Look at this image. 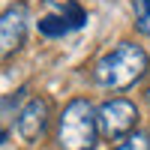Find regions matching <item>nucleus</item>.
Instances as JSON below:
<instances>
[{
  "label": "nucleus",
  "mask_w": 150,
  "mask_h": 150,
  "mask_svg": "<svg viewBox=\"0 0 150 150\" xmlns=\"http://www.w3.org/2000/svg\"><path fill=\"white\" fill-rule=\"evenodd\" d=\"M48 114H51L48 102H45L42 96H33L30 102L15 114V129H18V135H21L27 144L39 141L42 135H45V129H48Z\"/></svg>",
  "instance_id": "5"
},
{
  "label": "nucleus",
  "mask_w": 150,
  "mask_h": 150,
  "mask_svg": "<svg viewBox=\"0 0 150 150\" xmlns=\"http://www.w3.org/2000/svg\"><path fill=\"white\" fill-rule=\"evenodd\" d=\"M84 21H87V12L75 3V0H69L57 15L39 18V33H42V36H63V33H69V30L84 27Z\"/></svg>",
  "instance_id": "6"
},
{
  "label": "nucleus",
  "mask_w": 150,
  "mask_h": 150,
  "mask_svg": "<svg viewBox=\"0 0 150 150\" xmlns=\"http://www.w3.org/2000/svg\"><path fill=\"white\" fill-rule=\"evenodd\" d=\"M147 72V54L141 45L132 42H120L117 48H111L105 57H99V63L93 69L96 84L111 87V90H123L141 78Z\"/></svg>",
  "instance_id": "1"
},
{
  "label": "nucleus",
  "mask_w": 150,
  "mask_h": 150,
  "mask_svg": "<svg viewBox=\"0 0 150 150\" xmlns=\"http://www.w3.org/2000/svg\"><path fill=\"white\" fill-rule=\"evenodd\" d=\"M135 117L138 111L129 99H108V102L96 111V120H99V129H102L105 138L117 141V138H126L135 126Z\"/></svg>",
  "instance_id": "3"
},
{
  "label": "nucleus",
  "mask_w": 150,
  "mask_h": 150,
  "mask_svg": "<svg viewBox=\"0 0 150 150\" xmlns=\"http://www.w3.org/2000/svg\"><path fill=\"white\" fill-rule=\"evenodd\" d=\"M147 96H150V90H147Z\"/></svg>",
  "instance_id": "10"
},
{
  "label": "nucleus",
  "mask_w": 150,
  "mask_h": 150,
  "mask_svg": "<svg viewBox=\"0 0 150 150\" xmlns=\"http://www.w3.org/2000/svg\"><path fill=\"white\" fill-rule=\"evenodd\" d=\"M132 9H135V27H138V33L150 36V0H132Z\"/></svg>",
  "instance_id": "7"
},
{
  "label": "nucleus",
  "mask_w": 150,
  "mask_h": 150,
  "mask_svg": "<svg viewBox=\"0 0 150 150\" xmlns=\"http://www.w3.org/2000/svg\"><path fill=\"white\" fill-rule=\"evenodd\" d=\"M99 135L96 111L87 99H72L60 114L57 126V144L60 150H93Z\"/></svg>",
  "instance_id": "2"
},
{
  "label": "nucleus",
  "mask_w": 150,
  "mask_h": 150,
  "mask_svg": "<svg viewBox=\"0 0 150 150\" xmlns=\"http://www.w3.org/2000/svg\"><path fill=\"white\" fill-rule=\"evenodd\" d=\"M27 39V6L15 3L0 12V57L15 54Z\"/></svg>",
  "instance_id": "4"
},
{
  "label": "nucleus",
  "mask_w": 150,
  "mask_h": 150,
  "mask_svg": "<svg viewBox=\"0 0 150 150\" xmlns=\"http://www.w3.org/2000/svg\"><path fill=\"white\" fill-rule=\"evenodd\" d=\"M114 150H150V138L144 132H129L120 144H114Z\"/></svg>",
  "instance_id": "8"
},
{
  "label": "nucleus",
  "mask_w": 150,
  "mask_h": 150,
  "mask_svg": "<svg viewBox=\"0 0 150 150\" xmlns=\"http://www.w3.org/2000/svg\"><path fill=\"white\" fill-rule=\"evenodd\" d=\"M3 138H6V135H3V129H0V144H3Z\"/></svg>",
  "instance_id": "9"
}]
</instances>
